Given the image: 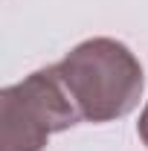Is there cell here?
Segmentation results:
<instances>
[{
	"label": "cell",
	"mask_w": 148,
	"mask_h": 151,
	"mask_svg": "<svg viewBox=\"0 0 148 151\" xmlns=\"http://www.w3.org/2000/svg\"><path fill=\"white\" fill-rule=\"evenodd\" d=\"M78 119L55 67L38 70L0 93V151H44L52 134Z\"/></svg>",
	"instance_id": "2"
},
{
	"label": "cell",
	"mask_w": 148,
	"mask_h": 151,
	"mask_svg": "<svg viewBox=\"0 0 148 151\" xmlns=\"http://www.w3.org/2000/svg\"><path fill=\"white\" fill-rule=\"evenodd\" d=\"M81 119L111 122L137 108L142 96V67L125 44L90 38L52 64Z\"/></svg>",
	"instance_id": "1"
},
{
	"label": "cell",
	"mask_w": 148,
	"mask_h": 151,
	"mask_svg": "<svg viewBox=\"0 0 148 151\" xmlns=\"http://www.w3.org/2000/svg\"><path fill=\"white\" fill-rule=\"evenodd\" d=\"M137 131H139V137H142V142L148 145V105H145V111H142V116H139V125H137Z\"/></svg>",
	"instance_id": "3"
}]
</instances>
